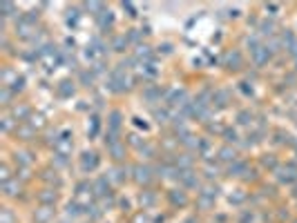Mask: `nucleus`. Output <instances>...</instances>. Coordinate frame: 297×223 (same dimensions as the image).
Returning a JSON list of instances; mask_svg holds the SVG:
<instances>
[{"label": "nucleus", "instance_id": "nucleus-1", "mask_svg": "<svg viewBox=\"0 0 297 223\" xmlns=\"http://www.w3.org/2000/svg\"><path fill=\"white\" fill-rule=\"evenodd\" d=\"M134 83H137V78L130 76V70H125L123 65H116L112 72H110L108 76V92H112V94H125L134 87Z\"/></svg>", "mask_w": 297, "mask_h": 223}, {"label": "nucleus", "instance_id": "nucleus-2", "mask_svg": "<svg viewBox=\"0 0 297 223\" xmlns=\"http://www.w3.org/2000/svg\"><path fill=\"white\" fill-rule=\"evenodd\" d=\"M130 181L134 185H139L141 190H147L154 185V181H157V172H154L152 165L143 163V161H141V163H132L130 165Z\"/></svg>", "mask_w": 297, "mask_h": 223}, {"label": "nucleus", "instance_id": "nucleus-3", "mask_svg": "<svg viewBox=\"0 0 297 223\" xmlns=\"http://www.w3.org/2000/svg\"><path fill=\"white\" fill-rule=\"evenodd\" d=\"M54 154H63V157H72L74 152V134L72 129H60L54 134V143H52Z\"/></svg>", "mask_w": 297, "mask_h": 223}, {"label": "nucleus", "instance_id": "nucleus-4", "mask_svg": "<svg viewBox=\"0 0 297 223\" xmlns=\"http://www.w3.org/2000/svg\"><path fill=\"white\" fill-rule=\"evenodd\" d=\"M98 167H101V154H98L96 150L80 152V157H78V170L83 172V174H92V172H96Z\"/></svg>", "mask_w": 297, "mask_h": 223}, {"label": "nucleus", "instance_id": "nucleus-5", "mask_svg": "<svg viewBox=\"0 0 297 223\" xmlns=\"http://www.w3.org/2000/svg\"><path fill=\"white\" fill-rule=\"evenodd\" d=\"M36 176H38V181H40L43 185H47V188H56V190L63 188V176H60L58 167H54V165L43 167V170H40Z\"/></svg>", "mask_w": 297, "mask_h": 223}, {"label": "nucleus", "instance_id": "nucleus-6", "mask_svg": "<svg viewBox=\"0 0 297 223\" xmlns=\"http://www.w3.org/2000/svg\"><path fill=\"white\" fill-rule=\"evenodd\" d=\"M34 199L38 206H49V208H56L58 201H60V190L56 188H47V185H43L40 190L34 192Z\"/></svg>", "mask_w": 297, "mask_h": 223}, {"label": "nucleus", "instance_id": "nucleus-7", "mask_svg": "<svg viewBox=\"0 0 297 223\" xmlns=\"http://www.w3.org/2000/svg\"><path fill=\"white\" fill-rule=\"evenodd\" d=\"M165 199H168L170 208H175V210H183V208L190 206V194H188V190L181 188V185L165 192Z\"/></svg>", "mask_w": 297, "mask_h": 223}, {"label": "nucleus", "instance_id": "nucleus-8", "mask_svg": "<svg viewBox=\"0 0 297 223\" xmlns=\"http://www.w3.org/2000/svg\"><path fill=\"white\" fill-rule=\"evenodd\" d=\"M179 185H181L183 190H201V185L206 181H201V174L197 170H181V174H179Z\"/></svg>", "mask_w": 297, "mask_h": 223}, {"label": "nucleus", "instance_id": "nucleus-9", "mask_svg": "<svg viewBox=\"0 0 297 223\" xmlns=\"http://www.w3.org/2000/svg\"><path fill=\"white\" fill-rule=\"evenodd\" d=\"M221 67H226L228 72H239L244 67V54L241 49H228L221 56Z\"/></svg>", "mask_w": 297, "mask_h": 223}, {"label": "nucleus", "instance_id": "nucleus-10", "mask_svg": "<svg viewBox=\"0 0 297 223\" xmlns=\"http://www.w3.org/2000/svg\"><path fill=\"white\" fill-rule=\"evenodd\" d=\"M0 192H3V196L5 199H23L25 196V183H20L18 179L14 176L11 181H5V183H0Z\"/></svg>", "mask_w": 297, "mask_h": 223}, {"label": "nucleus", "instance_id": "nucleus-11", "mask_svg": "<svg viewBox=\"0 0 297 223\" xmlns=\"http://www.w3.org/2000/svg\"><path fill=\"white\" fill-rule=\"evenodd\" d=\"M165 94H168V90H163L161 85H145L143 87V101L152 105V107H157V105H161V101H165Z\"/></svg>", "mask_w": 297, "mask_h": 223}, {"label": "nucleus", "instance_id": "nucleus-12", "mask_svg": "<svg viewBox=\"0 0 297 223\" xmlns=\"http://www.w3.org/2000/svg\"><path fill=\"white\" fill-rule=\"evenodd\" d=\"M275 179H277V183H282V185H293L297 181V165L295 163L280 165L275 170Z\"/></svg>", "mask_w": 297, "mask_h": 223}, {"label": "nucleus", "instance_id": "nucleus-13", "mask_svg": "<svg viewBox=\"0 0 297 223\" xmlns=\"http://www.w3.org/2000/svg\"><path fill=\"white\" fill-rule=\"evenodd\" d=\"M270 58H273V52L268 49V45H266V42H259L255 49H250V60H252V65H255V67L268 65Z\"/></svg>", "mask_w": 297, "mask_h": 223}, {"label": "nucleus", "instance_id": "nucleus-14", "mask_svg": "<svg viewBox=\"0 0 297 223\" xmlns=\"http://www.w3.org/2000/svg\"><path fill=\"white\" fill-rule=\"evenodd\" d=\"M108 157L112 159L114 165H123L128 161V143L125 141H116V143L108 145Z\"/></svg>", "mask_w": 297, "mask_h": 223}, {"label": "nucleus", "instance_id": "nucleus-15", "mask_svg": "<svg viewBox=\"0 0 297 223\" xmlns=\"http://www.w3.org/2000/svg\"><path fill=\"white\" fill-rule=\"evenodd\" d=\"M34 223H56V208L49 206H36L32 212Z\"/></svg>", "mask_w": 297, "mask_h": 223}, {"label": "nucleus", "instance_id": "nucleus-16", "mask_svg": "<svg viewBox=\"0 0 297 223\" xmlns=\"http://www.w3.org/2000/svg\"><path fill=\"white\" fill-rule=\"evenodd\" d=\"M105 176H108V181L112 183V185H123L125 181H130V165H125V163H123V165H114Z\"/></svg>", "mask_w": 297, "mask_h": 223}, {"label": "nucleus", "instance_id": "nucleus-17", "mask_svg": "<svg viewBox=\"0 0 297 223\" xmlns=\"http://www.w3.org/2000/svg\"><path fill=\"white\" fill-rule=\"evenodd\" d=\"M76 80L72 78H60L56 83V96L60 98V101H67V98H72L74 94H76Z\"/></svg>", "mask_w": 297, "mask_h": 223}, {"label": "nucleus", "instance_id": "nucleus-18", "mask_svg": "<svg viewBox=\"0 0 297 223\" xmlns=\"http://www.w3.org/2000/svg\"><path fill=\"white\" fill-rule=\"evenodd\" d=\"M14 139L20 141V143H32V141L38 139V132H36L29 123H20V125L16 127V132H14Z\"/></svg>", "mask_w": 297, "mask_h": 223}, {"label": "nucleus", "instance_id": "nucleus-19", "mask_svg": "<svg viewBox=\"0 0 297 223\" xmlns=\"http://www.w3.org/2000/svg\"><path fill=\"white\" fill-rule=\"evenodd\" d=\"M7 114L9 116H14V119L18 121V123H27L29 121V116L34 114V109L29 107V105H25V103H14L11 107L7 109Z\"/></svg>", "mask_w": 297, "mask_h": 223}, {"label": "nucleus", "instance_id": "nucleus-20", "mask_svg": "<svg viewBox=\"0 0 297 223\" xmlns=\"http://www.w3.org/2000/svg\"><path fill=\"white\" fill-rule=\"evenodd\" d=\"M123 121H125V116H123V112H121V109H112V112H108V132H112V134H119V136H121Z\"/></svg>", "mask_w": 297, "mask_h": 223}, {"label": "nucleus", "instance_id": "nucleus-21", "mask_svg": "<svg viewBox=\"0 0 297 223\" xmlns=\"http://www.w3.org/2000/svg\"><path fill=\"white\" fill-rule=\"evenodd\" d=\"M195 154L193 152H177L172 157V163H175L179 170H195Z\"/></svg>", "mask_w": 297, "mask_h": 223}, {"label": "nucleus", "instance_id": "nucleus-22", "mask_svg": "<svg viewBox=\"0 0 297 223\" xmlns=\"http://www.w3.org/2000/svg\"><path fill=\"white\" fill-rule=\"evenodd\" d=\"M134 60H137V63H152L154 60V49L147 45V42H141V45H137L134 47V56H132Z\"/></svg>", "mask_w": 297, "mask_h": 223}, {"label": "nucleus", "instance_id": "nucleus-23", "mask_svg": "<svg viewBox=\"0 0 297 223\" xmlns=\"http://www.w3.org/2000/svg\"><path fill=\"white\" fill-rule=\"evenodd\" d=\"M239 159V152L235 150L232 145H228V143H224L217 150V161L219 163H224V165H230V163H235V161Z\"/></svg>", "mask_w": 297, "mask_h": 223}, {"label": "nucleus", "instance_id": "nucleus-24", "mask_svg": "<svg viewBox=\"0 0 297 223\" xmlns=\"http://www.w3.org/2000/svg\"><path fill=\"white\" fill-rule=\"evenodd\" d=\"M217 203V196L213 194H206V192H197V201H195V208L201 210V212H210Z\"/></svg>", "mask_w": 297, "mask_h": 223}, {"label": "nucleus", "instance_id": "nucleus-25", "mask_svg": "<svg viewBox=\"0 0 297 223\" xmlns=\"http://www.w3.org/2000/svg\"><path fill=\"white\" fill-rule=\"evenodd\" d=\"M230 105V92L219 87L213 92V109H226Z\"/></svg>", "mask_w": 297, "mask_h": 223}, {"label": "nucleus", "instance_id": "nucleus-26", "mask_svg": "<svg viewBox=\"0 0 297 223\" xmlns=\"http://www.w3.org/2000/svg\"><path fill=\"white\" fill-rule=\"evenodd\" d=\"M34 152H29V150H16L14 152V163L16 167H27V170H32V165H34Z\"/></svg>", "mask_w": 297, "mask_h": 223}, {"label": "nucleus", "instance_id": "nucleus-27", "mask_svg": "<svg viewBox=\"0 0 297 223\" xmlns=\"http://www.w3.org/2000/svg\"><path fill=\"white\" fill-rule=\"evenodd\" d=\"M172 112L170 107H165V105H157V107H152V116H154V121L161 123V125H170L172 123Z\"/></svg>", "mask_w": 297, "mask_h": 223}, {"label": "nucleus", "instance_id": "nucleus-28", "mask_svg": "<svg viewBox=\"0 0 297 223\" xmlns=\"http://www.w3.org/2000/svg\"><path fill=\"white\" fill-rule=\"evenodd\" d=\"M221 167L219 161L215 163L213 159H203V167H201V176H206V181H215V176H219Z\"/></svg>", "mask_w": 297, "mask_h": 223}, {"label": "nucleus", "instance_id": "nucleus-29", "mask_svg": "<svg viewBox=\"0 0 297 223\" xmlns=\"http://www.w3.org/2000/svg\"><path fill=\"white\" fill-rule=\"evenodd\" d=\"M157 201H159V194H157V192H154L152 188L141 190V194H139V203H141V208H143V210H152L154 206H157Z\"/></svg>", "mask_w": 297, "mask_h": 223}, {"label": "nucleus", "instance_id": "nucleus-30", "mask_svg": "<svg viewBox=\"0 0 297 223\" xmlns=\"http://www.w3.org/2000/svg\"><path fill=\"white\" fill-rule=\"evenodd\" d=\"M248 165H250V161H246V159H237L235 163L226 165V174H228V176H235V179H241Z\"/></svg>", "mask_w": 297, "mask_h": 223}, {"label": "nucleus", "instance_id": "nucleus-31", "mask_svg": "<svg viewBox=\"0 0 297 223\" xmlns=\"http://www.w3.org/2000/svg\"><path fill=\"white\" fill-rule=\"evenodd\" d=\"M94 20H96L98 29H101L103 34H108L110 29L114 27V14H112V11H110V9H105L101 16H96V18H94Z\"/></svg>", "mask_w": 297, "mask_h": 223}, {"label": "nucleus", "instance_id": "nucleus-32", "mask_svg": "<svg viewBox=\"0 0 297 223\" xmlns=\"http://www.w3.org/2000/svg\"><path fill=\"white\" fill-rule=\"evenodd\" d=\"M128 47H130V40H128L125 34H114L112 38H110V49L116 54H123Z\"/></svg>", "mask_w": 297, "mask_h": 223}, {"label": "nucleus", "instance_id": "nucleus-33", "mask_svg": "<svg viewBox=\"0 0 297 223\" xmlns=\"http://www.w3.org/2000/svg\"><path fill=\"white\" fill-rule=\"evenodd\" d=\"M18 125H20V123H18L14 116H9L7 112H5L3 119H0V129H3V134H11V136H14V132H16Z\"/></svg>", "mask_w": 297, "mask_h": 223}, {"label": "nucleus", "instance_id": "nucleus-34", "mask_svg": "<svg viewBox=\"0 0 297 223\" xmlns=\"http://www.w3.org/2000/svg\"><path fill=\"white\" fill-rule=\"evenodd\" d=\"M0 14H3V20H7V18H20L18 16V7L14 3H7V0H5V3H0Z\"/></svg>", "mask_w": 297, "mask_h": 223}, {"label": "nucleus", "instance_id": "nucleus-35", "mask_svg": "<svg viewBox=\"0 0 297 223\" xmlns=\"http://www.w3.org/2000/svg\"><path fill=\"white\" fill-rule=\"evenodd\" d=\"M259 165H262L264 170H268V172H275V170H277V167H280L282 163H280V161H277L275 154H264V157L259 159Z\"/></svg>", "mask_w": 297, "mask_h": 223}, {"label": "nucleus", "instance_id": "nucleus-36", "mask_svg": "<svg viewBox=\"0 0 297 223\" xmlns=\"http://www.w3.org/2000/svg\"><path fill=\"white\" fill-rule=\"evenodd\" d=\"M94 78H96V74L92 70H78V80H76V83L83 85V87H92V85H94Z\"/></svg>", "mask_w": 297, "mask_h": 223}, {"label": "nucleus", "instance_id": "nucleus-37", "mask_svg": "<svg viewBox=\"0 0 297 223\" xmlns=\"http://www.w3.org/2000/svg\"><path fill=\"white\" fill-rule=\"evenodd\" d=\"M29 125H32L36 132H40V129H45L47 127V119H45V114H40V112H34L32 116H29Z\"/></svg>", "mask_w": 297, "mask_h": 223}, {"label": "nucleus", "instance_id": "nucleus-38", "mask_svg": "<svg viewBox=\"0 0 297 223\" xmlns=\"http://www.w3.org/2000/svg\"><path fill=\"white\" fill-rule=\"evenodd\" d=\"M14 92H11L9 87H0V105H3V107H5V112H7L9 107H11V105H14V103H11V101H14Z\"/></svg>", "mask_w": 297, "mask_h": 223}, {"label": "nucleus", "instance_id": "nucleus-39", "mask_svg": "<svg viewBox=\"0 0 297 223\" xmlns=\"http://www.w3.org/2000/svg\"><path fill=\"white\" fill-rule=\"evenodd\" d=\"M14 176H16L20 183H25V185H27V183L34 179L32 170H27V167H16V170H14Z\"/></svg>", "mask_w": 297, "mask_h": 223}, {"label": "nucleus", "instance_id": "nucleus-40", "mask_svg": "<svg viewBox=\"0 0 297 223\" xmlns=\"http://www.w3.org/2000/svg\"><path fill=\"white\" fill-rule=\"evenodd\" d=\"M0 223H18V216L11 208L5 206L3 210H0Z\"/></svg>", "mask_w": 297, "mask_h": 223}, {"label": "nucleus", "instance_id": "nucleus-41", "mask_svg": "<svg viewBox=\"0 0 297 223\" xmlns=\"http://www.w3.org/2000/svg\"><path fill=\"white\" fill-rule=\"evenodd\" d=\"M25 87H27V78H25L23 76V74H18V78L14 80V83H11L9 85V90L11 92H14V94L18 96V94H20V92H25Z\"/></svg>", "mask_w": 297, "mask_h": 223}, {"label": "nucleus", "instance_id": "nucleus-42", "mask_svg": "<svg viewBox=\"0 0 297 223\" xmlns=\"http://www.w3.org/2000/svg\"><path fill=\"white\" fill-rule=\"evenodd\" d=\"M241 181L257 183L259 181V170H257V167H252V165H248V167H246V172H244V176H241Z\"/></svg>", "mask_w": 297, "mask_h": 223}, {"label": "nucleus", "instance_id": "nucleus-43", "mask_svg": "<svg viewBox=\"0 0 297 223\" xmlns=\"http://www.w3.org/2000/svg\"><path fill=\"white\" fill-rule=\"evenodd\" d=\"M237 123L239 125H252V112L250 109H239L237 112Z\"/></svg>", "mask_w": 297, "mask_h": 223}, {"label": "nucleus", "instance_id": "nucleus-44", "mask_svg": "<svg viewBox=\"0 0 297 223\" xmlns=\"http://www.w3.org/2000/svg\"><path fill=\"white\" fill-rule=\"evenodd\" d=\"M224 141L228 145H232V143H239V134H237V129L235 127H224Z\"/></svg>", "mask_w": 297, "mask_h": 223}, {"label": "nucleus", "instance_id": "nucleus-45", "mask_svg": "<svg viewBox=\"0 0 297 223\" xmlns=\"http://www.w3.org/2000/svg\"><path fill=\"white\" fill-rule=\"evenodd\" d=\"M145 143H147V141L143 139V136H139V134H134V132L128 136V145H132L137 152H139V150H141V147H143Z\"/></svg>", "mask_w": 297, "mask_h": 223}, {"label": "nucleus", "instance_id": "nucleus-46", "mask_svg": "<svg viewBox=\"0 0 297 223\" xmlns=\"http://www.w3.org/2000/svg\"><path fill=\"white\" fill-rule=\"evenodd\" d=\"M11 179H14V172H11L9 163H3V165H0V183L11 181Z\"/></svg>", "mask_w": 297, "mask_h": 223}, {"label": "nucleus", "instance_id": "nucleus-47", "mask_svg": "<svg viewBox=\"0 0 297 223\" xmlns=\"http://www.w3.org/2000/svg\"><path fill=\"white\" fill-rule=\"evenodd\" d=\"M78 18H80V11H78V9H67V18H65V23L70 25V27H76Z\"/></svg>", "mask_w": 297, "mask_h": 223}, {"label": "nucleus", "instance_id": "nucleus-48", "mask_svg": "<svg viewBox=\"0 0 297 223\" xmlns=\"http://www.w3.org/2000/svg\"><path fill=\"white\" fill-rule=\"evenodd\" d=\"M98 132H101V119H98L96 114H92V129H88L90 136H96Z\"/></svg>", "mask_w": 297, "mask_h": 223}, {"label": "nucleus", "instance_id": "nucleus-49", "mask_svg": "<svg viewBox=\"0 0 297 223\" xmlns=\"http://www.w3.org/2000/svg\"><path fill=\"white\" fill-rule=\"evenodd\" d=\"M121 7H123V11H128L130 18H137L139 16V11H137V7H134L132 3H121Z\"/></svg>", "mask_w": 297, "mask_h": 223}, {"label": "nucleus", "instance_id": "nucleus-50", "mask_svg": "<svg viewBox=\"0 0 297 223\" xmlns=\"http://www.w3.org/2000/svg\"><path fill=\"white\" fill-rule=\"evenodd\" d=\"M239 223H252V214H250V212H241Z\"/></svg>", "mask_w": 297, "mask_h": 223}, {"label": "nucleus", "instance_id": "nucleus-51", "mask_svg": "<svg viewBox=\"0 0 297 223\" xmlns=\"http://www.w3.org/2000/svg\"><path fill=\"white\" fill-rule=\"evenodd\" d=\"M163 52V54H172V45L170 42H165V45H159V54Z\"/></svg>", "mask_w": 297, "mask_h": 223}, {"label": "nucleus", "instance_id": "nucleus-52", "mask_svg": "<svg viewBox=\"0 0 297 223\" xmlns=\"http://www.w3.org/2000/svg\"><path fill=\"white\" fill-rule=\"evenodd\" d=\"M134 125H139V127H143V129L150 127V125H147V123H145L143 119H139V116H134Z\"/></svg>", "mask_w": 297, "mask_h": 223}, {"label": "nucleus", "instance_id": "nucleus-53", "mask_svg": "<svg viewBox=\"0 0 297 223\" xmlns=\"http://www.w3.org/2000/svg\"><path fill=\"white\" fill-rule=\"evenodd\" d=\"M280 5H266V11H280Z\"/></svg>", "mask_w": 297, "mask_h": 223}, {"label": "nucleus", "instance_id": "nucleus-54", "mask_svg": "<svg viewBox=\"0 0 297 223\" xmlns=\"http://www.w3.org/2000/svg\"><path fill=\"white\" fill-rule=\"evenodd\" d=\"M290 188H293V194H295V196H297V181H295V183H293V185H290Z\"/></svg>", "mask_w": 297, "mask_h": 223}, {"label": "nucleus", "instance_id": "nucleus-55", "mask_svg": "<svg viewBox=\"0 0 297 223\" xmlns=\"http://www.w3.org/2000/svg\"><path fill=\"white\" fill-rule=\"evenodd\" d=\"M56 223H70V221H67V219H65V221H56Z\"/></svg>", "mask_w": 297, "mask_h": 223}, {"label": "nucleus", "instance_id": "nucleus-56", "mask_svg": "<svg viewBox=\"0 0 297 223\" xmlns=\"http://www.w3.org/2000/svg\"><path fill=\"white\" fill-rule=\"evenodd\" d=\"M293 147H295V152H297V143H295V145H293Z\"/></svg>", "mask_w": 297, "mask_h": 223}, {"label": "nucleus", "instance_id": "nucleus-57", "mask_svg": "<svg viewBox=\"0 0 297 223\" xmlns=\"http://www.w3.org/2000/svg\"><path fill=\"white\" fill-rule=\"evenodd\" d=\"M290 223H297V219H293V221H290Z\"/></svg>", "mask_w": 297, "mask_h": 223}, {"label": "nucleus", "instance_id": "nucleus-58", "mask_svg": "<svg viewBox=\"0 0 297 223\" xmlns=\"http://www.w3.org/2000/svg\"><path fill=\"white\" fill-rule=\"evenodd\" d=\"M295 65H297V60H295Z\"/></svg>", "mask_w": 297, "mask_h": 223}, {"label": "nucleus", "instance_id": "nucleus-59", "mask_svg": "<svg viewBox=\"0 0 297 223\" xmlns=\"http://www.w3.org/2000/svg\"><path fill=\"white\" fill-rule=\"evenodd\" d=\"M90 223H92V221H90Z\"/></svg>", "mask_w": 297, "mask_h": 223}]
</instances>
